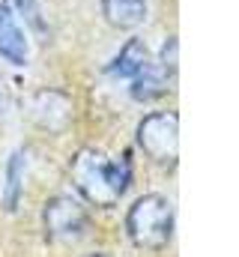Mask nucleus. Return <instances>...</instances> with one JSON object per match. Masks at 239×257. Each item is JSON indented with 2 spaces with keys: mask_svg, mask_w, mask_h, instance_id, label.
<instances>
[{
  "mask_svg": "<svg viewBox=\"0 0 239 257\" xmlns=\"http://www.w3.org/2000/svg\"><path fill=\"white\" fill-rule=\"evenodd\" d=\"M42 224H45V236L51 242L57 239H75L87 230L90 224V212L87 206L72 197V194H54L45 209H42Z\"/></svg>",
  "mask_w": 239,
  "mask_h": 257,
  "instance_id": "obj_4",
  "label": "nucleus"
},
{
  "mask_svg": "<svg viewBox=\"0 0 239 257\" xmlns=\"http://www.w3.org/2000/svg\"><path fill=\"white\" fill-rule=\"evenodd\" d=\"M18 12L36 27V30H42L45 24H42V9H39V0H18Z\"/></svg>",
  "mask_w": 239,
  "mask_h": 257,
  "instance_id": "obj_11",
  "label": "nucleus"
},
{
  "mask_svg": "<svg viewBox=\"0 0 239 257\" xmlns=\"http://www.w3.org/2000/svg\"><path fill=\"white\" fill-rule=\"evenodd\" d=\"M99 3H102L105 21L111 27H120V30H135L150 15L147 0H99Z\"/></svg>",
  "mask_w": 239,
  "mask_h": 257,
  "instance_id": "obj_7",
  "label": "nucleus"
},
{
  "mask_svg": "<svg viewBox=\"0 0 239 257\" xmlns=\"http://www.w3.org/2000/svg\"><path fill=\"white\" fill-rule=\"evenodd\" d=\"M141 150L162 168H174L179 159V120L171 111H153L138 123Z\"/></svg>",
  "mask_w": 239,
  "mask_h": 257,
  "instance_id": "obj_3",
  "label": "nucleus"
},
{
  "mask_svg": "<svg viewBox=\"0 0 239 257\" xmlns=\"http://www.w3.org/2000/svg\"><path fill=\"white\" fill-rule=\"evenodd\" d=\"M84 257H108V254H84Z\"/></svg>",
  "mask_w": 239,
  "mask_h": 257,
  "instance_id": "obj_12",
  "label": "nucleus"
},
{
  "mask_svg": "<svg viewBox=\"0 0 239 257\" xmlns=\"http://www.w3.org/2000/svg\"><path fill=\"white\" fill-rule=\"evenodd\" d=\"M0 60L12 66H27V60H30L27 33L21 30L9 0H0Z\"/></svg>",
  "mask_w": 239,
  "mask_h": 257,
  "instance_id": "obj_5",
  "label": "nucleus"
},
{
  "mask_svg": "<svg viewBox=\"0 0 239 257\" xmlns=\"http://www.w3.org/2000/svg\"><path fill=\"white\" fill-rule=\"evenodd\" d=\"M126 233L138 248L162 251L174 236V203L162 194L138 197L126 212Z\"/></svg>",
  "mask_w": 239,
  "mask_h": 257,
  "instance_id": "obj_2",
  "label": "nucleus"
},
{
  "mask_svg": "<svg viewBox=\"0 0 239 257\" xmlns=\"http://www.w3.org/2000/svg\"><path fill=\"white\" fill-rule=\"evenodd\" d=\"M72 183L78 194L93 203V206H114L126 189L132 186V162L129 156H108L96 147H84L75 153L72 165H69Z\"/></svg>",
  "mask_w": 239,
  "mask_h": 257,
  "instance_id": "obj_1",
  "label": "nucleus"
},
{
  "mask_svg": "<svg viewBox=\"0 0 239 257\" xmlns=\"http://www.w3.org/2000/svg\"><path fill=\"white\" fill-rule=\"evenodd\" d=\"M33 120L48 132H63L72 120V99L60 90H39L30 102Z\"/></svg>",
  "mask_w": 239,
  "mask_h": 257,
  "instance_id": "obj_6",
  "label": "nucleus"
},
{
  "mask_svg": "<svg viewBox=\"0 0 239 257\" xmlns=\"http://www.w3.org/2000/svg\"><path fill=\"white\" fill-rule=\"evenodd\" d=\"M24 168H27V156L24 150H15L6 162V186H3V206L6 212H15L24 194Z\"/></svg>",
  "mask_w": 239,
  "mask_h": 257,
  "instance_id": "obj_9",
  "label": "nucleus"
},
{
  "mask_svg": "<svg viewBox=\"0 0 239 257\" xmlns=\"http://www.w3.org/2000/svg\"><path fill=\"white\" fill-rule=\"evenodd\" d=\"M150 66V51H147V45H144V39H138V36H132L123 48H120V54L111 60L108 66V75H114V78H138L144 69Z\"/></svg>",
  "mask_w": 239,
  "mask_h": 257,
  "instance_id": "obj_8",
  "label": "nucleus"
},
{
  "mask_svg": "<svg viewBox=\"0 0 239 257\" xmlns=\"http://www.w3.org/2000/svg\"><path fill=\"white\" fill-rule=\"evenodd\" d=\"M165 93H168V75L159 66L150 63L138 78H132V96L138 102H153V99H159Z\"/></svg>",
  "mask_w": 239,
  "mask_h": 257,
  "instance_id": "obj_10",
  "label": "nucleus"
}]
</instances>
